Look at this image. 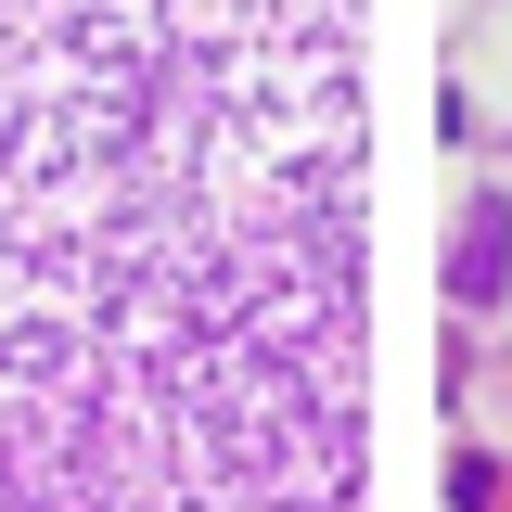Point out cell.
<instances>
[{
    "instance_id": "obj_1",
    "label": "cell",
    "mask_w": 512,
    "mask_h": 512,
    "mask_svg": "<svg viewBox=\"0 0 512 512\" xmlns=\"http://www.w3.org/2000/svg\"><path fill=\"white\" fill-rule=\"evenodd\" d=\"M500 244H512V205H474L461 244H448V295L461 308H500Z\"/></svg>"
}]
</instances>
